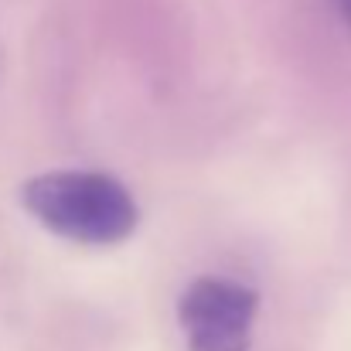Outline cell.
<instances>
[{"mask_svg": "<svg viewBox=\"0 0 351 351\" xmlns=\"http://www.w3.org/2000/svg\"><path fill=\"white\" fill-rule=\"evenodd\" d=\"M21 202L48 232L82 245H117L140 222L126 184L103 171H45L24 184Z\"/></svg>", "mask_w": 351, "mask_h": 351, "instance_id": "1", "label": "cell"}, {"mask_svg": "<svg viewBox=\"0 0 351 351\" xmlns=\"http://www.w3.org/2000/svg\"><path fill=\"white\" fill-rule=\"evenodd\" d=\"M259 293L232 276H198L178 300L188 351H249Z\"/></svg>", "mask_w": 351, "mask_h": 351, "instance_id": "2", "label": "cell"}, {"mask_svg": "<svg viewBox=\"0 0 351 351\" xmlns=\"http://www.w3.org/2000/svg\"><path fill=\"white\" fill-rule=\"evenodd\" d=\"M335 7H338V14H341V21L351 27V0H331Z\"/></svg>", "mask_w": 351, "mask_h": 351, "instance_id": "3", "label": "cell"}]
</instances>
